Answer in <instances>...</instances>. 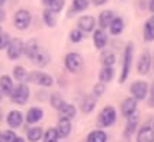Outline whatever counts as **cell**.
I'll return each instance as SVG.
<instances>
[{"mask_svg":"<svg viewBox=\"0 0 154 142\" xmlns=\"http://www.w3.org/2000/svg\"><path fill=\"white\" fill-rule=\"evenodd\" d=\"M28 96H30V89H28V86L25 84V83H20V84H17L14 89H12V92L8 94V98H10V101L14 102V104H27L28 101Z\"/></svg>","mask_w":154,"mask_h":142,"instance_id":"obj_1","label":"cell"},{"mask_svg":"<svg viewBox=\"0 0 154 142\" xmlns=\"http://www.w3.org/2000/svg\"><path fill=\"white\" fill-rule=\"evenodd\" d=\"M136 142H154V116L141 125L136 135Z\"/></svg>","mask_w":154,"mask_h":142,"instance_id":"obj_2","label":"cell"},{"mask_svg":"<svg viewBox=\"0 0 154 142\" xmlns=\"http://www.w3.org/2000/svg\"><path fill=\"white\" fill-rule=\"evenodd\" d=\"M133 51H134V45L133 43H128L126 48H124V55H123V69H121V78H119L121 84H123L128 79V76H129L131 63H133Z\"/></svg>","mask_w":154,"mask_h":142,"instance_id":"obj_3","label":"cell"},{"mask_svg":"<svg viewBox=\"0 0 154 142\" xmlns=\"http://www.w3.org/2000/svg\"><path fill=\"white\" fill-rule=\"evenodd\" d=\"M116 122V109L113 106H104L98 114V124L101 127H111Z\"/></svg>","mask_w":154,"mask_h":142,"instance_id":"obj_4","label":"cell"},{"mask_svg":"<svg viewBox=\"0 0 154 142\" xmlns=\"http://www.w3.org/2000/svg\"><path fill=\"white\" fill-rule=\"evenodd\" d=\"M27 81H32L38 86H43V88H50L53 84V78L43 71H32L30 74H27Z\"/></svg>","mask_w":154,"mask_h":142,"instance_id":"obj_5","label":"cell"},{"mask_svg":"<svg viewBox=\"0 0 154 142\" xmlns=\"http://www.w3.org/2000/svg\"><path fill=\"white\" fill-rule=\"evenodd\" d=\"M22 55H23V41L18 40V38L10 40L8 45H7V56H8V59L17 61Z\"/></svg>","mask_w":154,"mask_h":142,"instance_id":"obj_6","label":"cell"},{"mask_svg":"<svg viewBox=\"0 0 154 142\" xmlns=\"http://www.w3.org/2000/svg\"><path fill=\"white\" fill-rule=\"evenodd\" d=\"M65 66L70 73H78L83 68V58L78 53H68L65 56Z\"/></svg>","mask_w":154,"mask_h":142,"instance_id":"obj_7","label":"cell"},{"mask_svg":"<svg viewBox=\"0 0 154 142\" xmlns=\"http://www.w3.org/2000/svg\"><path fill=\"white\" fill-rule=\"evenodd\" d=\"M30 22H32V15H30V12L25 10V8L18 10L14 17V23L18 30H27L28 25H30Z\"/></svg>","mask_w":154,"mask_h":142,"instance_id":"obj_8","label":"cell"},{"mask_svg":"<svg viewBox=\"0 0 154 142\" xmlns=\"http://www.w3.org/2000/svg\"><path fill=\"white\" fill-rule=\"evenodd\" d=\"M152 66V56H151L149 51H143L137 59V73L139 74H147Z\"/></svg>","mask_w":154,"mask_h":142,"instance_id":"obj_9","label":"cell"},{"mask_svg":"<svg viewBox=\"0 0 154 142\" xmlns=\"http://www.w3.org/2000/svg\"><path fill=\"white\" fill-rule=\"evenodd\" d=\"M147 89H149V86H147L146 81H134L131 84L129 91H131V96L139 101V99H144L147 96Z\"/></svg>","mask_w":154,"mask_h":142,"instance_id":"obj_10","label":"cell"},{"mask_svg":"<svg viewBox=\"0 0 154 142\" xmlns=\"http://www.w3.org/2000/svg\"><path fill=\"white\" fill-rule=\"evenodd\" d=\"M94 26H96V20H94V17L83 15V17H80V18H78V28H80L83 33L93 32Z\"/></svg>","mask_w":154,"mask_h":142,"instance_id":"obj_11","label":"cell"},{"mask_svg":"<svg viewBox=\"0 0 154 142\" xmlns=\"http://www.w3.org/2000/svg\"><path fill=\"white\" fill-rule=\"evenodd\" d=\"M136 107H137V99L136 98H126L123 102H121V114L124 116V117H128L129 114H133V112H136Z\"/></svg>","mask_w":154,"mask_h":142,"instance_id":"obj_12","label":"cell"},{"mask_svg":"<svg viewBox=\"0 0 154 142\" xmlns=\"http://www.w3.org/2000/svg\"><path fill=\"white\" fill-rule=\"evenodd\" d=\"M7 124L10 125L12 129H17L23 124V114L20 111H10L7 114Z\"/></svg>","mask_w":154,"mask_h":142,"instance_id":"obj_13","label":"cell"},{"mask_svg":"<svg viewBox=\"0 0 154 142\" xmlns=\"http://www.w3.org/2000/svg\"><path fill=\"white\" fill-rule=\"evenodd\" d=\"M57 132L60 137H68L71 132V119H66V117H60L58 121V125H57Z\"/></svg>","mask_w":154,"mask_h":142,"instance_id":"obj_14","label":"cell"},{"mask_svg":"<svg viewBox=\"0 0 154 142\" xmlns=\"http://www.w3.org/2000/svg\"><path fill=\"white\" fill-rule=\"evenodd\" d=\"M93 43H94V46H96L98 50H101V48H104V46H106V43H108V35L104 33L103 28L93 30Z\"/></svg>","mask_w":154,"mask_h":142,"instance_id":"obj_15","label":"cell"},{"mask_svg":"<svg viewBox=\"0 0 154 142\" xmlns=\"http://www.w3.org/2000/svg\"><path fill=\"white\" fill-rule=\"evenodd\" d=\"M96 99L94 96H85L83 99H81V104H80V109L83 114H90L91 111L94 109V106H96Z\"/></svg>","mask_w":154,"mask_h":142,"instance_id":"obj_16","label":"cell"},{"mask_svg":"<svg viewBox=\"0 0 154 142\" xmlns=\"http://www.w3.org/2000/svg\"><path fill=\"white\" fill-rule=\"evenodd\" d=\"M60 117H66V119H73L76 116V107L73 104H68V102H63L60 107L57 109Z\"/></svg>","mask_w":154,"mask_h":142,"instance_id":"obj_17","label":"cell"},{"mask_svg":"<svg viewBox=\"0 0 154 142\" xmlns=\"http://www.w3.org/2000/svg\"><path fill=\"white\" fill-rule=\"evenodd\" d=\"M32 61H33L37 66H47L48 63H50V55H48L45 50L38 48V51L32 56Z\"/></svg>","mask_w":154,"mask_h":142,"instance_id":"obj_18","label":"cell"},{"mask_svg":"<svg viewBox=\"0 0 154 142\" xmlns=\"http://www.w3.org/2000/svg\"><path fill=\"white\" fill-rule=\"evenodd\" d=\"M114 12L113 10H104V12H101L100 13V18H98V25H100V28H108L109 26V23L113 22V18H114Z\"/></svg>","mask_w":154,"mask_h":142,"instance_id":"obj_19","label":"cell"},{"mask_svg":"<svg viewBox=\"0 0 154 142\" xmlns=\"http://www.w3.org/2000/svg\"><path fill=\"white\" fill-rule=\"evenodd\" d=\"M25 119H27L28 124H37V122H40L43 119V111L40 107H30Z\"/></svg>","mask_w":154,"mask_h":142,"instance_id":"obj_20","label":"cell"},{"mask_svg":"<svg viewBox=\"0 0 154 142\" xmlns=\"http://www.w3.org/2000/svg\"><path fill=\"white\" fill-rule=\"evenodd\" d=\"M137 122H139V117H137V112H133V114L128 116V124H126V137H131L134 134L137 127Z\"/></svg>","mask_w":154,"mask_h":142,"instance_id":"obj_21","label":"cell"},{"mask_svg":"<svg viewBox=\"0 0 154 142\" xmlns=\"http://www.w3.org/2000/svg\"><path fill=\"white\" fill-rule=\"evenodd\" d=\"M144 40L146 41H152L154 40V13L144 23Z\"/></svg>","mask_w":154,"mask_h":142,"instance_id":"obj_22","label":"cell"},{"mask_svg":"<svg viewBox=\"0 0 154 142\" xmlns=\"http://www.w3.org/2000/svg\"><path fill=\"white\" fill-rule=\"evenodd\" d=\"M12 89H14V83H12V78L7 74H4L2 78H0V92L4 96H8L12 92Z\"/></svg>","mask_w":154,"mask_h":142,"instance_id":"obj_23","label":"cell"},{"mask_svg":"<svg viewBox=\"0 0 154 142\" xmlns=\"http://www.w3.org/2000/svg\"><path fill=\"white\" fill-rule=\"evenodd\" d=\"M109 33L111 35H119L121 32L124 30V22H123V18L121 17H114L113 18V22L109 23Z\"/></svg>","mask_w":154,"mask_h":142,"instance_id":"obj_24","label":"cell"},{"mask_svg":"<svg viewBox=\"0 0 154 142\" xmlns=\"http://www.w3.org/2000/svg\"><path fill=\"white\" fill-rule=\"evenodd\" d=\"M113 78H114V68L113 66H103L101 71H100V81L106 84V83L113 81Z\"/></svg>","mask_w":154,"mask_h":142,"instance_id":"obj_25","label":"cell"},{"mask_svg":"<svg viewBox=\"0 0 154 142\" xmlns=\"http://www.w3.org/2000/svg\"><path fill=\"white\" fill-rule=\"evenodd\" d=\"M106 140H108L106 132L100 131V129L90 132V134H88V137H86V142H106Z\"/></svg>","mask_w":154,"mask_h":142,"instance_id":"obj_26","label":"cell"},{"mask_svg":"<svg viewBox=\"0 0 154 142\" xmlns=\"http://www.w3.org/2000/svg\"><path fill=\"white\" fill-rule=\"evenodd\" d=\"M38 48H40V46H38L37 40H30L27 45H23V55L27 56V58L32 59V56H33L35 53L38 51Z\"/></svg>","mask_w":154,"mask_h":142,"instance_id":"obj_27","label":"cell"},{"mask_svg":"<svg viewBox=\"0 0 154 142\" xmlns=\"http://www.w3.org/2000/svg\"><path fill=\"white\" fill-rule=\"evenodd\" d=\"M90 7V0H73V7L71 12H68V17H71L75 12H85Z\"/></svg>","mask_w":154,"mask_h":142,"instance_id":"obj_28","label":"cell"},{"mask_svg":"<svg viewBox=\"0 0 154 142\" xmlns=\"http://www.w3.org/2000/svg\"><path fill=\"white\" fill-rule=\"evenodd\" d=\"M43 135V129L42 127H30L27 131V139L30 142H38Z\"/></svg>","mask_w":154,"mask_h":142,"instance_id":"obj_29","label":"cell"},{"mask_svg":"<svg viewBox=\"0 0 154 142\" xmlns=\"http://www.w3.org/2000/svg\"><path fill=\"white\" fill-rule=\"evenodd\" d=\"M42 137H43V142H58L60 135H58V132L55 127H50V129L45 131V134L42 135Z\"/></svg>","mask_w":154,"mask_h":142,"instance_id":"obj_30","label":"cell"},{"mask_svg":"<svg viewBox=\"0 0 154 142\" xmlns=\"http://www.w3.org/2000/svg\"><path fill=\"white\" fill-rule=\"evenodd\" d=\"M43 20H45V23H47L50 28H53V26L57 25V13H53L50 8L43 10Z\"/></svg>","mask_w":154,"mask_h":142,"instance_id":"obj_31","label":"cell"},{"mask_svg":"<svg viewBox=\"0 0 154 142\" xmlns=\"http://www.w3.org/2000/svg\"><path fill=\"white\" fill-rule=\"evenodd\" d=\"M116 63V55L113 51H104L101 55V65L103 66H113Z\"/></svg>","mask_w":154,"mask_h":142,"instance_id":"obj_32","label":"cell"},{"mask_svg":"<svg viewBox=\"0 0 154 142\" xmlns=\"http://www.w3.org/2000/svg\"><path fill=\"white\" fill-rule=\"evenodd\" d=\"M27 74H28V73L25 71V68H22V66H15V68H14V78L17 79L18 83L27 81Z\"/></svg>","mask_w":154,"mask_h":142,"instance_id":"obj_33","label":"cell"},{"mask_svg":"<svg viewBox=\"0 0 154 142\" xmlns=\"http://www.w3.org/2000/svg\"><path fill=\"white\" fill-rule=\"evenodd\" d=\"M63 7H65V0H51V2L48 3V8H50L53 13L61 12V10H63Z\"/></svg>","mask_w":154,"mask_h":142,"instance_id":"obj_34","label":"cell"},{"mask_svg":"<svg viewBox=\"0 0 154 142\" xmlns=\"http://www.w3.org/2000/svg\"><path fill=\"white\" fill-rule=\"evenodd\" d=\"M83 36H85V33L81 32L80 28H75L70 32V41L71 43H80L81 40H83Z\"/></svg>","mask_w":154,"mask_h":142,"instance_id":"obj_35","label":"cell"},{"mask_svg":"<svg viewBox=\"0 0 154 142\" xmlns=\"http://www.w3.org/2000/svg\"><path fill=\"white\" fill-rule=\"evenodd\" d=\"M63 98H61L60 94H58V92H55V94H51V98H50V104H51V107L53 109H58L60 107L61 104H63Z\"/></svg>","mask_w":154,"mask_h":142,"instance_id":"obj_36","label":"cell"},{"mask_svg":"<svg viewBox=\"0 0 154 142\" xmlns=\"http://www.w3.org/2000/svg\"><path fill=\"white\" fill-rule=\"evenodd\" d=\"M104 91H106V86H104V83H101V81L93 86V96L94 98H101V96L104 94Z\"/></svg>","mask_w":154,"mask_h":142,"instance_id":"obj_37","label":"cell"},{"mask_svg":"<svg viewBox=\"0 0 154 142\" xmlns=\"http://www.w3.org/2000/svg\"><path fill=\"white\" fill-rule=\"evenodd\" d=\"M17 134L14 131H4L2 132V142H15Z\"/></svg>","mask_w":154,"mask_h":142,"instance_id":"obj_38","label":"cell"},{"mask_svg":"<svg viewBox=\"0 0 154 142\" xmlns=\"http://www.w3.org/2000/svg\"><path fill=\"white\" fill-rule=\"evenodd\" d=\"M8 41H10V35H8V33H4V32H0V50L7 48Z\"/></svg>","mask_w":154,"mask_h":142,"instance_id":"obj_39","label":"cell"},{"mask_svg":"<svg viewBox=\"0 0 154 142\" xmlns=\"http://www.w3.org/2000/svg\"><path fill=\"white\" fill-rule=\"evenodd\" d=\"M147 92H149V106L154 107V83L151 84V88L147 89Z\"/></svg>","mask_w":154,"mask_h":142,"instance_id":"obj_40","label":"cell"},{"mask_svg":"<svg viewBox=\"0 0 154 142\" xmlns=\"http://www.w3.org/2000/svg\"><path fill=\"white\" fill-rule=\"evenodd\" d=\"M108 0H91V3H93L94 7H101V5H104Z\"/></svg>","mask_w":154,"mask_h":142,"instance_id":"obj_41","label":"cell"},{"mask_svg":"<svg viewBox=\"0 0 154 142\" xmlns=\"http://www.w3.org/2000/svg\"><path fill=\"white\" fill-rule=\"evenodd\" d=\"M5 18H7V13H5V12H4V8L0 7V22H4Z\"/></svg>","mask_w":154,"mask_h":142,"instance_id":"obj_42","label":"cell"},{"mask_svg":"<svg viewBox=\"0 0 154 142\" xmlns=\"http://www.w3.org/2000/svg\"><path fill=\"white\" fill-rule=\"evenodd\" d=\"M147 7H149V12H152V13H154V0H149Z\"/></svg>","mask_w":154,"mask_h":142,"instance_id":"obj_43","label":"cell"},{"mask_svg":"<svg viewBox=\"0 0 154 142\" xmlns=\"http://www.w3.org/2000/svg\"><path fill=\"white\" fill-rule=\"evenodd\" d=\"M15 142H25V139H23V137H18V135H17V139H15Z\"/></svg>","mask_w":154,"mask_h":142,"instance_id":"obj_44","label":"cell"},{"mask_svg":"<svg viewBox=\"0 0 154 142\" xmlns=\"http://www.w3.org/2000/svg\"><path fill=\"white\" fill-rule=\"evenodd\" d=\"M42 2H43V3H45V5H48V3H50V2H51V0H42Z\"/></svg>","mask_w":154,"mask_h":142,"instance_id":"obj_45","label":"cell"},{"mask_svg":"<svg viewBox=\"0 0 154 142\" xmlns=\"http://www.w3.org/2000/svg\"><path fill=\"white\" fill-rule=\"evenodd\" d=\"M5 2H7V0H0V7L4 5V3H5Z\"/></svg>","mask_w":154,"mask_h":142,"instance_id":"obj_46","label":"cell"},{"mask_svg":"<svg viewBox=\"0 0 154 142\" xmlns=\"http://www.w3.org/2000/svg\"><path fill=\"white\" fill-rule=\"evenodd\" d=\"M0 142H2V131H0Z\"/></svg>","mask_w":154,"mask_h":142,"instance_id":"obj_47","label":"cell"},{"mask_svg":"<svg viewBox=\"0 0 154 142\" xmlns=\"http://www.w3.org/2000/svg\"><path fill=\"white\" fill-rule=\"evenodd\" d=\"M151 68H152V69H154V58H152V66H151Z\"/></svg>","mask_w":154,"mask_h":142,"instance_id":"obj_48","label":"cell"},{"mask_svg":"<svg viewBox=\"0 0 154 142\" xmlns=\"http://www.w3.org/2000/svg\"><path fill=\"white\" fill-rule=\"evenodd\" d=\"M0 32H2V26H0Z\"/></svg>","mask_w":154,"mask_h":142,"instance_id":"obj_49","label":"cell"}]
</instances>
